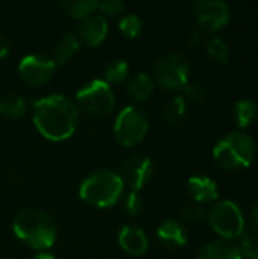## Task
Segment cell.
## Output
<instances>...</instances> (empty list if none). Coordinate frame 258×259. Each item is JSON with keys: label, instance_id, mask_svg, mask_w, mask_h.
Masks as SVG:
<instances>
[{"label": "cell", "instance_id": "obj_28", "mask_svg": "<svg viewBox=\"0 0 258 259\" xmlns=\"http://www.w3.org/2000/svg\"><path fill=\"white\" fill-rule=\"evenodd\" d=\"M184 94H186V97H187L190 102H195V103L204 102V100H205V96H207L204 87L199 85V83H187V85L184 87Z\"/></svg>", "mask_w": 258, "mask_h": 259}, {"label": "cell", "instance_id": "obj_18", "mask_svg": "<svg viewBox=\"0 0 258 259\" xmlns=\"http://www.w3.org/2000/svg\"><path fill=\"white\" fill-rule=\"evenodd\" d=\"M26 100L23 96L8 93L0 96V114L8 118H21L26 114Z\"/></svg>", "mask_w": 258, "mask_h": 259}, {"label": "cell", "instance_id": "obj_31", "mask_svg": "<svg viewBox=\"0 0 258 259\" xmlns=\"http://www.w3.org/2000/svg\"><path fill=\"white\" fill-rule=\"evenodd\" d=\"M249 222H251V231L257 232L258 234V202L251 208V212H249Z\"/></svg>", "mask_w": 258, "mask_h": 259}, {"label": "cell", "instance_id": "obj_32", "mask_svg": "<svg viewBox=\"0 0 258 259\" xmlns=\"http://www.w3.org/2000/svg\"><path fill=\"white\" fill-rule=\"evenodd\" d=\"M9 50H11L9 41L3 35H0V58H6L9 55Z\"/></svg>", "mask_w": 258, "mask_h": 259}, {"label": "cell", "instance_id": "obj_5", "mask_svg": "<svg viewBox=\"0 0 258 259\" xmlns=\"http://www.w3.org/2000/svg\"><path fill=\"white\" fill-rule=\"evenodd\" d=\"M116 105L114 93L102 79H93L84 83L76 93V106L79 111H84L93 117L108 115Z\"/></svg>", "mask_w": 258, "mask_h": 259}, {"label": "cell", "instance_id": "obj_23", "mask_svg": "<svg viewBox=\"0 0 258 259\" xmlns=\"http://www.w3.org/2000/svg\"><path fill=\"white\" fill-rule=\"evenodd\" d=\"M103 73L106 83H120L129 73V64L125 59H113L105 65Z\"/></svg>", "mask_w": 258, "mask_h": 259}, {"label": "cell", "instance_id": "obj_10", "mask_svg": "<svg viewBox=\"0 0 258 259\" xmlns=\"http://www.w3.org/2000/svg\"><path fill=\"white\" fill-rule=\"evenodd\" d=\"M193 14L207 32H216L231 20V9L222 0H198L193 3Z\"/></svg>", "mask_w": 258, "mask_h": 259}, {"label": "cell", "instance_id": "obj_16", "mask_svg": "<svg viewBox=\"0 0 258 259\" xmlns=\"http://www.w3.org/2000/svg\"><path fill=\"white\" fill-rule=\"evenodd\" d=\"M198 259H243V256L239 247L231 243L211 241L199 250Z\"/></svg>", "mask_w": 258, "mask_h": 259}, {"label": "cell", "instance_id": "obj_27", "mask_svg": "<svg viewBox=\"0 0 258 259\" xmlns=\"http://www.w3.org/2000/svg\"><path fill=\"white\" fill-rule=\"evenodd\" d=\"M143 206H144V200L143 197L140 196V193L137 191H131L125 196V200H123V208L125 211L129 214V215H138L141 211H143Z\"/></svg>", "mask_w": 258, "mask_h": 259}, {"label": "cell", "instance_id": "obj_22", "mask_svg": "<svg viewBox=\"0 0 258 259\" xmlns=\"http://www.w3.org/2000/svg\"><path fill=\"white\" fill-rule=\"evenodd\" d=\"M186 108H187L186 99L181 96H175L164 106V111H163L164 121L167 124H172V126L179 124L182 121V118L186 117Z\"/></svg>", "mask_w": 258, "mask_h": 259}, {"label": "cell", "instance_id": "obj_25", "mask_svg": "<svg viewBox=\"0 0 258 259\" xmlns=\"http://www.w3.org/2000/svg\"><path fill=\"white\" fill-rule=\"evenodd\" d=\"M207 52L213 59H216L220 64H227L230 59V49L227 42L219 36H214L207 42Z\"/></svg>", "mask_w": 258, "mask_h": 259}, {"label": "cell", "instance_id": "obj_26", "mask_svg": "<svg viewBox=\"0 0 258 259\" xmlns=\"http://www.w3.org/2000/svg\"><path fill=\"white\" fill-rule=\"evenodd\" d=\"M242 255H246L249 258L255 259L258 255V234L248 229L246 232L242 234V240H240V249Z\"/></svg>", "mask_w": 258, "mask_h": 259}, {"label": "cell", "instance_id": "obj_30", "mask_svg": "<svg viewBox=\"0 0 258 259\" xmlns=\"http://www.w3.org/2000/svg\"><path fill=\"white\" fill-rule=\"evenodd\" d=\"M97 8L103 12V14H109V15H116L125 11L126 5L122 0H103L97 3Z\"/></svg>", "mask_w": 258, "mask_h": 259}, {"label": "cell", "instance_id": "obj_29", "mask_svg": "<svg viewBox=\"0 0 258 259\" xmlns=\"http://www.w3.org/2000/svg\"><path fill=\"white\" fill-rule=\"evenodd\" d=\"M182 217L186 222H190V223H201L207 219V212L202 206H198V205H192V206H187L184 211H182Z\"/></svg>", "mask_w": 258, "mask_h": 259}, {"label": "cell", "instance_id": "obj_1", "mask_svg": "<svg viewBox=\"0 0 258 259\" xmlns=\"http://www.w3.org/2000/svg\"><path fill=\"white\" fill-rule=\"evenodd\" d=\"M33 123L36 129L52 141L68 138L79 120L76 103L64 94H50L33 103Z\"/></svg>", "mask_w": 258, "mask_h": 259}, {"label": "cell", "instance_id": "obj_9", "mask_svg": "<svg viewBox=\"0 0 258 259\" xmlns=\"http://www.w3.org/2000/svg\"><path fill=\"white\" fill-rule=\"evenodd\" d=\"M18 74L27 85L36 87L46 83L56 70V62L53 58L43 53H30L20 59Z\"/></svg>", "mask_w": 258, "mask_h": 259}, {"label": "cell", "instance_id": "obj_12", "mask_svg": "<svg viewBox=\"0 0 258 259\" xmlns=\"http://www.w3.org/2000/svg\"><path fill=\"white\" fill-rule=\"evenodd\" d=\"M106 33H108V21L102 14H91L85 17L78 27L79 41L91 47L100 44L105 39Z\"/></svg>", "mask_w": 258, "mask_h": 259}, {"label": "cell", "instance_id": "obj_19", "mask_svg": "<svg viewBox=\"0 0 258 259\" xmlns=\"http://www.w3.org/2000/svg\"><path fill=\"white\" fill-rule=\"evenodd\" d=\"M81 46V41L78 38V35L68 32V33H64L59 41L56 42L55 46V56H53V61L56 62V65L59 64H64L65 61H68L79 49Z\"/></svg>", "mask_w": 258, "mask_h": 259}, {"label": "cell", "instance_id": "obj_3", "mask_svg": "<svg viewBox=\"0 0 258 259\" xmlns=\"http://www.w3.org/2000/svg\"><path fill=\"white\" fill-rule=\"evenodd\" d=\"M125 184L119 173L109 168H100L91 171L79 187V196L84 202L106 208L116 205L123 194Z\"/></svg>", "mask_w": 258, "mask_h": 259}, {"label": "cell", "instance_id": "obj_35", "mask_svg": "<svg viewBox=\"0 0 258 259\" xmlns=\"http://www.w3.org/2000/svg\"><path fill=\"white\" fill-rule=\"evenodd\" d=\"M255 259H258V255H257V256H255Z\"/></svg>", "mask_w": 258, "mask_h": 259}, {"label": "cell", "instance_id": "obj_6", "mask_svg": "<svg viewBox=\"0 0 258 259\" xmlns=\"http://www.w3.org/2000/svg\"><path fill=\"white\" fill-rule=\"evenodd\" d=\"M210 226L225 240H236L245 232V219L237 203L222 200L213 206L208 214Z\"/></svg>", "mask_w": 258, "mask_h": 259}, {"label": "cell", "instance_id": "obj_34", "mask_svg": "<svg viewBox=\"0 0 258 259\" xmlns=\"http://www.w3.org/2000/svg\"><path fill=\"white\" fill-rule=\"evenodd\" d=\"M32 259H56L52 253H49V252H38L35 256Z\"/></svg>", "mask_w": 258, "mask_h": 259}, {"label": "cell", "instance_id": "obj_15", "mask_svg": "<svg viewBox=\"0 0 258 259\" xmlns=\"http://www.w3.org/2000/svg\"><path fill=\"white\" fill-rule=\"evenodd\" d=\"M187 191L198 203H208L219 197V188L208 176H192L187 182Z\"/></svg>", "mask_w": 258, "mask_h": 259}, {"label": "cell", "instance_id": "obj_14", "mask_svg": "<svg viewBox=\"0 0 258 259\" xmlns=\"http://www.w3.org/2000/svg\"><path fill=\"white\" fill-rule=\"evenodd\" d=\"M157 235H158L160 243L167 249H181L187 244V240H189L186 228L179 222L172 220V219L164 220L158 226Z\"/></svg>", "mask_w": 258, "mask_h": 259}, {"label": "cell", "instance_id": "obj_2", "mask_svg": "<svg viewBox=\"0 0 258 259\" xmlns=\"http://www.w3.org/2000/svg\"><path fill=\"white\" fill-rule=\"evenodd\" d=\"M12 229L21 241L38 250L52 247L56 240V225L53 219L47 212L35 208L20 211L14 219Z\"/></svg>", "mask_w": 258, "mask_h": 259}, {"label": "cell", "instance_id": "obj_20", "mask_svg": "<svg viewBox=\"0 0 258 259\" xmlns=\"http://www.w3.org/2000/svg\"><path fill=\"white\" fill-rule=\"evenodd\" d=\"M258 118V106L252 100H239L234 105V120L240 129H246Z\"/></svg>", "mask_w": 258, "mask_h": 259}, {"label": "cell", "instance_id": "obj_13", "mask_svg": "<svg viewBox=\"0 0 258 259\" xmlns=\"http://www.w3.org/2000/svg\"><path fill=\"white\" fill-rule=\"evenodd\" d=\"M119 244L131 255H143L149 247V240L141 228L135 225H125L119 232Z\"/></svg>", "mask_w": 258, "mask_h": 259}, {"label": "cell", "instance_id": "obj_33", "mask_svg": "<svg viewBox=\"0 0 258 259\" xmlns=\"http://www.w3.org/2000/svg\"><path fill=\"white\" fill-rule=\"evenodd\" d=\"M201 41V32H192L189 36H187V42L190 46H198Z\"/></svg>", "mask_w": 258, "mask_h": 259}, {"label": "cell", "instance_id": "obj_4", "mask_svg": "<svg viewBox=\"0 0 258 259\" xmlns=\"http://www.w3.org/2000/svg\"><path fill=\"white\" fill-rule=\"evenodd\" d=\"M257 155V144L254 138L245 132H233L222 140L213 149V158L216 164L227 170H240L252 164Z\"/></svg>", "mask_w": 258, "mask_h": 259}, {"label": "cell", "instance_id": "obj_24", "mask_svg": "<svg viewBox=\"0 0 258 259\" xmlns=\"http://www.w3.org/2000/svg\"><path fill=\"white\" fill-rule=\"evenodd\" d=\"M119 29L126 35L128 38H137L143 29V23L138 15L135 14H126L119 21Z\"/></svg>", "mask_w": 258, "mask_h": 259}, {"label": "cell", "instance_id": "obj_7", "mask_svg": "<svg viewBox=\"0 0 258 259\" xmlns=\"http://www.w3.org/2000/svg\"><path fill=\"white\" fill-rule=\"evenodd\" d=\"M190 65L181 53H167L154 65L155 80L167 90L184 88L189 83Z\"/></svg>", "mask_w": 258, "mask_h": 259}, {"label": "cell", "instance_id": "obj_11", "mask_svg": "<svg viewBox=\"0 0 258 259\" xmlns=\"http://www.w3.org/2000/svg\"><path fill=\"white\" fill-rule=\"evenodd\" d=\"M154 175V164L152 161L143 155V153H134L131 155L122 165L120 178L123 184L132 188V191H137L143 188Z\"/></svg>", "mask_w": 258, "mask_h": 259}, {"label": "cell", "instance_id": "obj_8", "mask_svg": "<svg viewBox=\"0 0 258 259\" xmlns=\"http://www.w3.org/2000/svg\"><path fill=\"white\" fill-rule=\"evenodd\" d=\"M149 131V121L144 112L134 106L123 108L114 123V137L122 146L140 143Z\"/></svg>", "mask_w": 258, "mask_h": 259}, {"label": "cell", "instance_id": "obj_17", "mask_svg": "<svg viewBox=\"0 0 258 259\" xmlns=\"http://www.w3.org/2000/svg\"><path fill=\"white\" fill-rule=\"evenodd\" d=\"M152 91H154V79L144 71L137 73L128 82V94L134 100H140V102L146 100L151 97Z\"/></svg>", "mask_w": 258, "mask_h": 259}, {"label": "cell", "instance_id": "obj_21", "mask_svg": "<svg viewBox=\"0 0 258 259\" xmlns=\"http://www.w3.org/2000/svg\"><path fill=\"white\" fill-rule=\"evenodd\" d=\"M97 3L99 2L96 0H64L59 3V6L70 17L84 20L85 17L91 15L94 9H97Z\"/></svg>", "mask_w": 258, "mask_h": 259}]
</instances>
